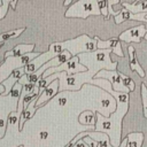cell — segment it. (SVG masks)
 Returning a JSON list of instances; mask_svg holds the SVG:
<instances>
[{
  "label": "cell",
  "instance_id": "obj_1",
  "mask_svg": "<svg viewBox=\"0 0 147 147\" xmlns=\"http://www.w3.org/2000/svg\"><path fill=\"white\" fill-rule=\"evenodd\" d=\"M93 85H98L110 93L117 102V111L111 114L108 118L103 117L100 113H95V125L94 131L103 132L109 137L110 145L113 147H118L122 142L121 139V123L122 117L127 113L129 109V94L127 93H118L111 90L110 83L102 78H94L92 80Z\"/></svg>",
  "mask_w": 147,
  "mask_h": 147
},
{
  "label": "cell",
  "instance_id": "obj_2",
  "mask_svg": "<svg viewBox=\"0 0 147 147\" xmlns=\"http://www.w3.org/2000/svg\"><path fill=\"white\" fill-rule=\"evenodd\" d=\"M111 49H96L92 53H82L78 54L77 57L79 63L83 64L87 71L94 77L100 70H116L117 62H113L110 60Z\"/></svg>",
  "mask_w": 147,
  "mask_h": 147
},
{
  "label": "cell",
  "instance_id": "obj_3",
  "mask_svg": "<svg viewBox=\"0 0 147 147\" xmlns=\"http://www.w3.org/2000/svg\"><path fill=\"white\" fill-rule=\"evenodd\" d=\"M63 49L68 51L71 56H77L82 53H92L98 49L96 47V37L91 39L88 36L83 34L75 39H70L67 41H61Z\"/></svg>",
  "mask_w": 147,
  "mask_h": 147
},
{
  "label": "cell",
  "instance_id": "obj_4",
  "mask_svg": "<svg viewBox=\"0 0 147 147\" xmlns=\"http://www.w3.org/2000/svg\"><path fill=\"white\" fill-rule=\"evenodd\" d=\"M91 15H101L98 1L95 0H78L65 11V17L87 18Z\"/></svg>",
  "mask_w": 147,
  "mask_h": 147
},
{
  "label": "cell",
  "instance_id": "obj_5",
  "mask_svg": "<svg viewBox=\"0 0 147 147\" xmlns=\"http://www.w3.org/2000/svg\"><path fill=\"white\" fill-rule=\"evenodd\" d=\"M63 51H64V49H63L62 42H53V44H51L47 52L39 54L36 59H33L32 61H30V62L24 67L25 75H30V74L36 72L40 67H42L45 63H47V62H48L49 60H52L53 57H55V56H57L59 54H61Z\"/></svg>",
  "mask_w": 147,
  "mask_h": 147
},
{
  "label": "cell",
  "instance_id": "obj_6",
  "mask_svg": "<svg viewBox=\"0 0 147 147\" xmlns=\"http://www.w3.org/2000/svg\"><path fill=\"white\" fill-rule=\"evenodd\" d=\"M87 69L79 63V60L77 56H72L69 61H67L65 63L59 65V67H55V68H49L47 69L40 78H46L53 74H60V72H65L68 76H72V75H76V74H82V72H86Z\"/></svg>",
  "mask_w": 147,
  "mask_h": 147
},
{
  "label": "cell",
  "instance_id": "obj_7",
  "mask_svg": "<svg viewBox=\"0 0 147 147\" xmlns=\"http://www.w3.org/2000/svg\"><path fill=\"white\" fill-rule=\"evenodd\" d=\"M94 78H102V79H106L110 83V86H111V90L114 92H118V93H130L127 91L126 87H124L123 83H122V79L119 77V72L117 70H100L95 76Z\"/></svg>",
  "mask_w": 147,
  "mask_h": 147
},
{
  "label": "cell",
  "instance_id": "obj_8",
  "mask_svg": "<svg viewBox=\"0 0 147 147\" xmlns=\"http://www.w3.org/2000/svg\"><path fill=\"white\" fill-rule=\"evenodd\" d=\"M147 32V28L141 24V25H138V26H134V28H130L127 30H125L124 32H122L119 34V37L117 38L119 41H123V42H140L141 39L145 37Z\"/></svg>",
  "mask_w": 147,
  "mask_h": 147
},
{
  "label": "cell",
  "instance_id": "obj_9",
  "mask_svg": "<svg viewBox=\"0 0 147 147\" xmlns=\"http://www.w3.org/2000/svg\"><path fill=\"white\" fill-rule=\"evenodd\" d=\"M59 92V80H53L38 96V99L36 100V103H34V107L38 109L39 107L44 106L47 101H49L51 99H53Z\"/></svg>",
  "mask_w": 147,
  "mask_h": 147
},
{
  "label": "cell",
  "instance_id": "obj_10",
  "mask_svg": "<svg viewBox=\"0 0 147 147\" xmlns=\"http://www.w3.org/2000/svg\"><path fill=\"white\" fill-rule=\"evenodd\" d=\"M23 76H25V71H24V67H22V68H15L10 74H9V76L1 83V85H2V87H3V93H1L2 95H8L9 94V92L11 91V88L14 87V85L16 84V83H18V80L23 77Z\"/></svg>",
  "mask_w": 147,
  "mask_h": 147
},
{
  "label": "cell",
  "instance_id": "obj_11",
  "mask_svg": "<svg viewBox=\"0 0 147 147\" xmlns=\"http://www.w3.org/2000/svg\"><path fill=\"white\" fill-rule=\"evenodd\" d=\"M96 47H98V49H111V53H115V55L124 56L122 46H121V41L117 38H113V39L103 41L99 37H96Z\"/></svg>",
  "mask_w": 147,
  "mask_h": 147
},
{
  "label": "cell",
  "instance_id": "obj_12",
  "mask_svg": "<svg viewBox=\"0 0 147 147\" xmlns=\"http://www.w3.org/2000/svg\"><path fill=\"white\" fill-rule=\"evenodd\" d=\"M86 137L93 139L96 142L98 147H113L109 141V137L103 132H96V131H87ZM126 146V138H124L118 147H125Z\"/></svg>",
  "mask_w": 147,
  "mask_h": 147
},
{
  "label": "cell",
  "instance_id": "obj_13",
  "mask_svg": "<svg viewBox=\"0 0 147 147\" xmlns=\"http://www.w3.org/2000/svg\"><path fill=\"white\" fill-rule=\"evenodd\" d=\"M123 8V7H122ZM146 16L147 14L146 13H141V14H133L129 10H126L125 8L122 9V11L115 17V23L116 24H121L122 22H124L125 20H136V21H142V22H146L147 23V20H146Z\"/></svg>",
  "mask_w": 147,
  "mask_h": 147
},
{
  "label": "cell",
  "instance_id": "obj_14",
  "mask_svg": "<svg viewBox=\"0 0 147 147\" xmlns=\"http://www.w3.org/2000/svg\"><path fill=\"white\" fill-rule=\"evenodd\" d=\"M33 48H34L33 44H30V45H24V44L16 45L11 51H8V52L5 53V59H8V57H21L26 53L33 52Z\"/></svg>",
  "mask_w": 147,
  "mask_h": 147
},
{
  "label": "cell",
  "instance_id": "obj_15",
  "mask_svg": "<svg viewBox=\"0 0 147 147\" xmlns=\"http://www.w3.org/2000/svg\"><path fill=\"white\" fill-rule=\"evenodd\" d=\"M119 5L125 8L126 10L133 13V14H141V13H146L147 14V1H142V0H137L133 3L130 2H119ZM147 20V16H146Z\"/></svg>",
  "mask_w": 147,
  "mask_h": 147
},
{
  "label": "cell",
  "instance_id": "obj_16",
  "mask_svg": "<svg viewBox=\"0 0 147 147\" xmlns=\"http://www.w3.org/2000/svg\"><path fill=\"white\" fill-rule=\"evenodd\" d=\"M127 51H129V61H130V68H131V70L132 71H136L140 77H145L146 76V72L144 71V69L141 68V65L139 64V62L137 60L134 47L133 46H129L127 47Z\"/></svg>",
  "mask_w": 147,
  "mask_h": 147
},
{
  "label": "cell",
  "instance_id": "obj_17",
  "mask_svg": "<svg viewBox=\"0 0 147 147\" xmlns=\"http://www.w3.org/2000/svg\"><path fill=\"white\" fill-rule=\"evenodd\" d=\"M79 124L84 126H94L95 125V113L92 110H84L78 116Z\"/></svg>",
  "mask_w": 147,
  "mask_h": 147
},
{
  "label": "cell",
  "instance_id": "obj_18",
  "mask_svg": "<svg viewBox=\"0 0 147 147\" xmlns=\"http://www.w3.org/2000/svg\"><path fill=\"white\" fill-rule=\"evenodd\" d=\"M144 141L142 132H133L126 136V146L125 147H141Z\"/></svg>",
  "mask_w": 147,
  "mask_h": 147
},
{
  "label": "cell",
  "instance_id": "obj_19",
  "mask_svg": "<svg viewBox=\"0 0 147 147\" xmlns=\"http://www.w3.org/2000/svg\"><path fill=\"white\" fill-rule=\"evenodd\" d=\"M25 31V28H18V29H14V30H10V31H7L5 33H1L0 34V44H2L3 41H7L9 39H13V38H17L22 32Z\"/></svg>",
  "mask_w": 147,
  "mask_h": 147
},
{
  "label": "cell",
  "instance_id": "obj_20",
  "mask_svg": "<svg viewBox=\"0 0 147 147\" xmlns=\"http://www.w3.org/2000/svg\"><path fill=\"white\" fill-rule=\"evenodd\" d=\"M20 117H21V114H18L17 111H11L9 115H8V119H7V124L11 127H17L18 129V125H20Z\"/></svg>",
  "mask_w": 147,
  "mask_h": 147
},
{
  "label": "cell",
  "instance_id": "obj_21",
  "mask_svg": "<svg viewBox=\"0 0 147 147\" xmlns=\"http://www.w3.org/2000/svg\"><path fill=\"white\" fill-rule=\"evenodd\" d=\"M119 77H121V79H122V83H123L124 87H126L129 92H132V91L134 90V87H136L133 79H132V78H130L129 76H126V75L122 74V72H119Z\"/></svg>",
  "mask_w": 147,
  "mask_h": 147
},
{
  "label": "cell",
  "instance_id": "obj_22",
  "mask_svg": "<svg viewBox=\"0 0 147 147\" xmlns=\"http://www.w3.org/2000/svg\"><path fill=\"white\" fill-rule=\"evenodd\" d=\"M141 98H142L144 116L147 118V87L145 86V84H141Z\"/></svg>",
  "mask_w": 147,
  "mask_h": 147
},
{
  "label": "cell",
  "instance_id": "obj_23",
  "mask_svg": "<svg viewBox=\"0 0 147 147\" xmlns=\"http://www.w3.org/2000/svg\"><path fill=\"white\" fill-rule=\"evenodd\" d=\"M98 6H99V9H100V13H101V15L106 18V20H108V3H107V0H100V1H98Z\"/></svg>",
  "mask_w": 147,
  "mask_h": 147
},
{
  "label": "cell",
  "instance_id": "obj_24",
  "mask_svg": "<svg viewBox=\"0 0 147 147\" xmlns=\"http://www.w3.org/2000/svg\"><path fill=\"white\" fill-rule=\"evenodd\" d=\"M36 91V85L34 84H30V83H24L22 85V94L23 95H28L31 94Z\"/></svg>",
  "mask_w": 147,
  "mask_h": 147
},
{
  "label": "cell",
  "instance_id": "obj_25",
  "mask_svg": "<svg viewBox=\"0 0 147 147\" xmlns=\"http://www.w3.org/2000/svg\"><path fill=\"white\" fill-rule=\"evenodd\" d=\"M9 3H10V0H2V5L0 6V18H3L6 16Z\"/></svg>",
  "mask_w": 147,
  "mask_h": 147
},
{
  "label": "cell",
  "instance_id": "obj_26",
  "mask_svg": "<svg viewBox=\"0 0 147 147\" xmlns=\"http://www.w3.org/2000/svg\"><path fill=\"white\" fill-rule=\"evenodd\" d=\"M86 132H87V131H86ZM86 132H80V133H78V134H77L71 141H69L64 147H74V145H75L78 140H80V139H83L84 137H86Z\"/></svg>",
  "mask_w": 147,
  "mask_h": 147
},
{
  "label": "cell",
  "instance_id": "obj_27",
  "mask_svg": "<svg viewBox=\"0 0 147 147\" xmlns=\"http://www.w3.org/2000/svg\"><path fill=\"white\" fill-rule=\"evenodd\" d=\"M83 141L87 145V147H98V146H96V142H95L93 139L88 138V137H84V138H83Z\"/></svg>",
  "mask_w": 147,
  "mask_h": 147
},
{
  "label": "cell",
  "instance_id": "obj_28",
  "mask_svg": "<svg viewBox=\"0 0 147 147\" xmlns=\"http://www.w3.org/2000/svg\"><path fill=\"white\" fill-rule=\"evenodd\" d=\"M74 147H87V145L83 141V139H80V140H78V141L74 145Z\"/></svg>",
  "mask_w": 147,
  "mask_h": 147
},
{
  "label": "cell",
  "instance_id": "obj_29",
  "mask_svg": "<svg viewBox=\"0 0 147 147\" xmlns=\"http://www.w3.org/2000/svg\"><path fill=\"white\" fill-rule=\"evenodd\" d=\"M67 102H68V99L65 96H61L59 99V105L60 106H64V105H67Z\"/></svg>",
  "mask_w": 147,
  "mask_h": 147
},
{
  "label": "cell",
  "instance_id": "obj_30",
  "mask_svg": "<svg viewBox=\"0 0 147 147\" xmlns=\"http://www.w3.org/2000/svg\"><path fill=\"white\" fill-rule=\"evenodd\" d=\"M48 136H49V133H48L47 131H45V130L39 133V138H40V139H46V138H48Z\"/></svg>",
  "mask_w": 147,
  "mask_h": 147
},
{
  "label": "cell",
  "instance_id": "obj_31",
  "mask_svg": "<svg viewBox=\"0 0 147 147\" xmlns=\"http://www.w3.org/2000/svg\"><path fill=\"white\" fill-rule=\"evenodd\" d=\"M16 3H17V0H10V3H9V6H11V7H13V9H15V6H16Z\"/></svg>",
  "mask_w": 147,
  "mask_h": 147
},
{
  "label": "cell",
  "instance_id": "obj_32",
  "mask_svg": "<svg viewBox=\"0 0 147 147\" xmlns=\"http://www.w3.org/2000/svg\"><path fill=\"white\" fill-rule=\"evenodd\" d=\"M71 3H72L71 0H67V1H64V6H69V5H71Z\"/></svg>",
  "mask_w": 147,
  "mask_h": 147
},
{
  "label": "cell",
  "instance_id": "obj_33",
  "mask_svg": "<svg viewBox=\"0 0 147 147\" xmlns=\"http://www.w3.org/2000/svg\"><path fill=\"white\" fill-rule=\"evenodd\" d=\"M144 38H145V39L147 40V32H146V34H145V37H144Z\"/></svg>",
  "mask_w": 147,
  "mask_h": 147
},
{
  "label": "cell",
  "instance_id": "obj_34",
  "mask_svg": "<svg viewBox=\"0 0 147 147\" xmlns=\"http://www.w3.org/2000/svg\"><path fill=\"white\" fill-rule=\"evenodd\" d=\"M1 5H2V0H0V6H1Z\"/></svg>",
  "mask_w": 147,
  "mask_h": 147
},
{
  "label": "cell",
  "instance_id": "obj_35",
  "mask_svg": "<svg viewBox=\"0 0 147 147\" xmlns=\"http://www.w3.org/2000/svg\"><path fill=\"white\" fill-rule=\"evenodd\" d=\"M18 147H23V146H18Z\"/></svg>",
  "mask_w": 147,
  "mask_h": 147
}]
</instances>
